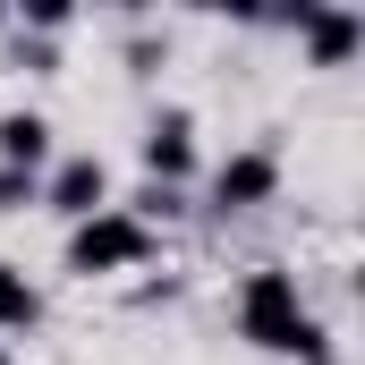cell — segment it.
Masks as SVG:
<instances>
[{
    "mask_svg": "<svg viewBox=\"0 0 365 365\" xmlns=\"http://www.w3.org/2000/svg\"><path fill=\"white\" fill-rule=\"evenodd\" d=\"M238 340L264 349V357H306V365H331V340L314 323V306L297 297V272L280 264H255L238 280Z\"/></svg>",
    "mask_w": 365,
    "mask_h": 365,
    "instance_id": "6da1fadb",
    "label": "cell"
},
{
    "mask_svg": "<svg viewBox=\"0 0 365 365\" xmlns=\"http://www.w3.org/2000/svg\"><path fill=\"white\" fill-rule=\"evenodd\" d=\"M153 255V230L128 212V204H110V212H93V221H77L68 230V247H60V264L77 280H119V272H136Z\"/></svg>",
    "mask_w": 365,
    "mask_h": 365,
    "instance_id": "7a4b0ae2",
    "label": "cell"
},
{
    "mask_svg": "<svg viewBox=\"0 0 365 365\" xmlns=\"http://www.w3.org/2000/svg\"><path fill=\"white\" fill-rule=\"evenodd\" d=\"M280 195V153L272 145H238L221 170H212V212L230 221V212H264Z\"/></svg>",
    "mask_w": 365,
    "mask_h": 365,
    "instance_id": "3957f363",
    "label": "cell"
},
{
    "mask_svg": "<svg viewBox=\"0 0 365 365\" xmlns=\"http://www.w3.org/2000/svg\"><path fill=\"white\" fill-rule=\"evenodd\" d=\"M136 162L153 170V187H187L195 179V110H153L145 119V136H136Z\"/></svg>",
    "mask_w": 365,
    "mask_h": 365,
    "instance_id": "277c9868",
    "label": "cell"
},
{
    "mask_svg": "<svg viewBox=\"0 0 365 365\" xmlns=\"http://www.w3.org/2000/svg\"><path fill=\"white\" fill-rule=\"evenodd\" d=\"M43 204L77 230V221H93V212H110V162L102 153H68L60 170H43Z\"/></svg>",
    "mask_w": 365,
    "mask_h": 365,
    "instance_id": "5b68a950",
    "label": "cell"
},
{
    "mask_svg": "<svg viewBox=\"0 0 365 365\" xmlns=\"http://www.w3.org/2000/svg\"><path fill=\"white\" fill-rule=\"evenodd\" d=\"M297 34H306V60L314 68H349L365 51V17L357 9H297Z\"/></svg>",
    "mask_w": 365,
    "mask_h": 365,
    "instance_id": "8992f818",
    "label": "cell"
},
{
    "mask_svg": "<svg viewBox=\"0 0 365 365\" xmlns=\"http://www.w3.org/2000/svg\"><path fill=\"white\" fill-rule=\"evenodd\" d=\"M51 162V119L43 110H0V170H43Z\"/></svg>",
    "mask_w": 365,
    "mask_h": 365,
    "instance_id": "52a82bcc",
    "label": "cell"
},
{
    "mask_svg": "<svg viewBox=\"0 0 365 365\" xmlns=\"http://www.w3.org/2000/svg\"><path fill=\"white\" fill-rule=\"evenodd\" d=\"M34 323H43V289L17 264H0V331H34Z\"/></svg>",
    "mask_w": 365,
    "mask_h": 365,
    "instance_id": "ba28073f",
    "label": "cell"
},
{
    "mask_svg": "<svg viewBox=\"0 0 365 365\" xmlns=\"http://www.w3.org/2000/svg\"><path fill=\"white\" fill-rule=\"evenodd\" d=\"M68 26H77V9H68V0H26V26H17V34L51 43V34H68Z\"/></svg>",
    "mask_w": 365,
    "mask_h": 365,
    "instance_id": "9c48e42d",
    "label": "cell"
},
{
    "mask_svg": "<svg viewBox=\"0 0 365 365\" xmlns=\"http://www.w3.org/2000/svg\"><path fill=\"white\" fill-rule=\"evenodd\" d=\"M43 204V170H0V212H26Z\"/></svg>",
    "mask_w": 365,
    "mask_h": 365,
    "instance_id": "30bf717a",
    "label": "cell"
},
{
    "mask_svg": "<svg viewBox=\"0 0 365 365\" xmlns=\"http://www.w3.org/2000/svg\"><path fill=\"white\" fill-rule=\"evenodd\" d=\"M9 60H17L26 77H51V68H60V51H51V43H34V34H17V43H9Z\"/></svg>",
    "mask_w": 365,
    "mask_h": 365,
    "instance_id": "8fae6325",
    "label": "cell"
},
{
    "mask_svg": "<svg viewBox=\"0 0 365 365\" xmlns=\"http://www.w3.org/2000/svg\"><path fill=\"white\" fill-rule=\"evenodd\" d=\"M0 365H17V357H9V340H0Z\"/></svg>",
    "mask_w": 365,
    "mask_h": 365,
    "instance_id": "7c38bea8",
    "label": "cell"
},
{
    "mask_svg": "<svg viewBox=\"0 0 365 365\" xmlns=\"http://www.w3.org/2000/svg\"><path fill=\"white\" fill-rule=\"evenodd\" d=\"M0 34H9V9H0Z\"/></svg>",
    "mask_w": 365,
    "mask_h": 365,
    "instance_id": "4fadbf2b",
    "label": "cell"
}]
</instances>
